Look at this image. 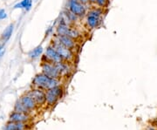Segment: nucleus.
<instances>
[{"label": "nucleus", "mask_w": 157, "mask_h": 130, "mask_svg": "<svg viewBox=\"0 0 157 130\" xmlns=\"http://www.w3.org/2000/svg\"><path fill=\"white\" fill-rule=\"evenodd\" d=\"M6 17H7V15H6V12L5 11V10H0V20L5 19Z\"/></svg>", "instance_id": "412c9836"}, {"label": "nucleus", "mask_w": 157, "mask_h": 130, "mask_svg": "<svg viewBox=\"0 0 157 130\" xmlns=\"http://www.w3.org/2000/svg\"><path fill=\"white\" fill-rule=\"evenodd\" d=\"M19 101H21V103L26 108V109H27L28 111H32V110L35 109L36 106H37V104H36V102L34 101L33 99L31 96H29L28 94L24 95L23 97H21Z\"/></svg>", "instance_id": "1a4fd4ad"}, {"label": "nucleus", "mask_w": 157, "mask_h": 130, "mask_svg": "<svg viewBox=\"0 0 157 130\" xmlns=\"http://www.w3.org/2000/svg\"><path fill=\"white\" fill-rule=\"evenodd\" d=\"M95 5H97L98 7L104 9L109 5V0H96Z\"/></svg>", "instance_id": "aec40b11"}, {"label": "nucleus", "mask_w": 157, "mask_h": 130, "mask_svg": "<svg viewBox=\"0 0 157 130\" xmlns=\"http://www.w3.org/2000/svg\"><path fill=\"white\" fill-rule=\"evenodd\" d=\"M56 39L62 45L64 46H66L68 49H71V50H74L76 48V42H75V40H73L72 38L68 37V36H59V35H56L55 36Z\"/></svg>", "instance_id": "6e6552de"}, {"label": "nucleus", "mask_w": 157, "mask_h": 130, "mask_svg": "<svg viewBox=\"0 0 157 130\" xmlns=\"http://www.w3.org/2000/svg\"><path fill=\"white\" fill-rule=\"evenodd\" d=\"M45 58L47 59L46 61L54 63V64H57V63H59L63 61L61 57L59 56V54L58 53V52L55 50V48L52 45L47 46V48L45 49Z\"/></svg>", "instance_id": "0eeeda50"}, {"label": "nucleus", "mask_w": 157, "mask_h": 130, "mask_svg": "<svg viewBox=\"0 0 157 130\" xmlns=\"http://www.w3.org/2000/svg\"><path fill=\"white\" fill-rule=\"evenodd\" d=\"M33 84L37 88H40V89L46 91L50 88L54 87V86L60 85V80L59 79L51 78L49 76L45 75V74L41 73V74H37L34 77L33 80Z\"/></svg>", "instance_id": "f257e3e1"}, {"label": "nucleus", "mask_w": 157, "mask_h": 130, "mask_svg": "<svg viewBox=\"0 0 157 130\" xmlns=\"http://www.w3.org/2000/svg\"><path fill=\"white\" fill-rule=\"evenodd\" d=\"M32 6H33V0H22L20 3H18L14 6V8L15 9H17V8L22 9V8H24L26 11H29L32 8Z\"/></svg>", "instance_id": "2eb2a0df"}, {"label": "nucleus", "mask_w": 157, "mask_h": 130, "mask_svg": "<svg viewBox=\"0 0 157 130\" xmlns=\"http://www.w3.org/2000/svg\"><path fill=\"white\" fill-rule=\"evenodd\" d=\"M14 111L16 112H19V113H27L29 112L28 110L26 109V108L23 105L20 101H17L15 104V107H14Z\"/></svg>", "instance_id": "a211bd4d"}, {"label": "nucleus", "mask_w": 157, "mask_h": 130, "mask_svg": "<svg viewBox=\"0 0 157 130\" xmlns=\"http://www.w3.org/2000/svg\"><path fill=\"white\" fill-rule=\"evenodd\" d=\"M62 19L65 21V22L67 23V25H71V24H73V23H75L77 20H78V17L75 15V14H73V12L71 11H69V10H65V11H63V13H62Z\"/></svg>", "instance_id": "f8f14e48"}, {"label": "nucleus", "mask_w": 157, "mask_h": 130, "mask_svg": "<svg viewBox=\"0 0 157 130\" xmlns=\"http://www.w3.org/2000/svg\"><path fill=\"white\" fill-rule=\"evenodd\" d=\"M12 32H13V25H10L7 28H6V30L4 31V32L2 34V40L6 42L11 38Z\"/></svg>", "instance_id": "dca6fc26"}, {"label": "nucleus", "mask_w": 157, "mask_h": 130, "mask_svg": "<svg viewBox=\"0 0 157 130\" xmlns=\"http://www.w3.org/2000/svg\"><path fill=\"white\" fill-rule=\"evenodd\" d=\"M78 2H80L81 4H83L85 6H86V5H88L90 4V0H78Z\"/></svg>", "instance_id": "4be33fe9"}, {"label": "nucleus", "mask_w": 157, "mask_h": 130, "mask_svg": "<svg viewBox=\"0 0 157 130\" xmlns=\"http://www.w3.org/2000/svg\"><path fill=\"white\" fill-rule=\"evenodd\" d=\"M52 45L55 48V50L58 52V53L59 54V56L61 57L63 61H67V62H71L74 59V53L73 50L68 49L66 46L62 45L61 43L57 40L56 37L54 38V40L52 41Z\"/></svg>", "instance_id": "7ed1b4c3"}, {"label": "nucleus", "mask_w": 157, "mask_h": 130, "mask_svg": "<svg viewBox=\"0 0 157 130\" xmlns=\"http://www.w3.org/2000/svg\"><path fill=\"white\" fill-rule=\"evenodd\" d=\"M68 10L71 11L78 17H84L87 13L86 6L78 2V0H69L68 1Z\"/></svg>", "instance_id": "39448f33"}, {"label": "nucleus", "mask_w": 157, "mask_h": 130, "mask_svg": "<svg viewBox=\"0 0 157 130\" xmlns=\"http://www.w3.org/2000/svg\"><path fill=\"white\" fill-rule=\"evenodd\" d=\"M42 52H43V48H42V46L39 45L29 53V56L32 59H36V58H39L42 54Z\"/></svg>", "instance_id": "f3484780"}, {"label": "nucleus", "mask_w": 157, "mask_h": 130, "mask_svg": "<svg viewBox=\"0 0 157 130\" xmlns=\"http://www.w3.org/2000/svg\"><path fill=\"white\" fill-rule=\"evenodd\" d=\"M3 52H4V46L3 45H0V56H2Z\"/></svg>", "instance_id": "5701e85b"}, {"label": "nucleus", "mask_w": 157, "mask_h": 130, "mask_svg": "<svg viewBox=\"0 0 157 130\" xmlns=\"http://www.w3.org/2000/svg\"><path fill=\"white\" fill-rule=\"evenodd\" d=\"M146 130H157L155 128H154V127H148Z\"/></svg>", "instance_id": "b1692460"}, {"label": "nucleus", "mask_w": 157, "mask_h": 130, "mask_svg": "<svg viewBox=\"0 0 157 130\" xmlns=\"http://www.w3.org/2000/svg\"><path fill=\"white\" fill-rule=\"evenodd\" d=\"M26 128L24 122H14V121H9L5 126L4 130H25Z\"/></svg>", "instance_id": "4468645a"}, {"label": "nucleus", "mask_w": 157, "mask_h": 130, "mask_svg": "<svg viewBox=\"0 0 157 130\" xmlns=\"http://www.w3.org/2000/svg\"><path fill=\"white\" fill-rule=\"evenodd\" d=\"M101 23H102L101 17H96L92 15H87L86 17V25L91 29L97 28L98 26H100Z\"/></svg>", "instance_id": "9b49d317"}, {"label": "nucleus", "mask_w": 157, "mask_h": 130, "mask_svg": "<svg viewBox=\"0 0 157 130\" xmlns=\"http://www.w3.org/2000/svg\"><path fill=\"white\" fill-rule=\"evenodd\" d=\"M56 66L60 74H61V76L68 75L72 71V68L70 67V65L67 61H61V62L57 63Z\"/></svg>", "instance_id": "ddd939ff"}, {"label": "nucleus", "mask_w": 157, "mask_h": 130, "mask_svg": "<svg viewBox=\"0 0 157 130\" xmlns=\"http://www.w3.org/2000/svg\"><path fill=\"white\" fill-rule=\"evenodd\" d=\"M46 94V104L50 107L56 105L64 95V88L61 86H57L52 88H50L45 92Z\"/></svg>", "instance_id": "f03ea898"}, {"label": "nucleus", "mask_w": 157, "mask_h": 130, "mask_svg": "<svg viewBox=\"0 0 157 130\" xmlns=\"http://www.w3.org/2000/svg\"><path fill=\"white\" fill-rule=\"evenodd\" d=\"M103 9L102 8H93L90 11H87V15H92V16H96V17H101L103 14Z\"/></svg>", "instance_id": "6ab92c4d"}, {"label": "nucleus", "mask_w": 157, "mask_h": 130, "mask_svg": "<svg viewBox=\"0 0 157 130\" xmlns=\"http://www.w3.org/2000/svg\"><path fill=\"white\" fill-rule=\"evenodd\" d=\"M29 96H31L36 102L37 105H44L46 103V94L45 90L40 88H35L33 90L29 91L27 93Z\"/></svg>", "instance_id": "423d86ee"}, {"label": "nucleus", "mask_w": 157, "mask_h": 130, "mask_svg": "<svg viewBox=\"0 0 157 130\" xmlns=\"http://www.w3.org/2000/svg\"><path fill=\"white\" fill-rule=\"evenodd\" d=\"M29 120V116L27 113H19V112H12L10 115V121H14V122H25Z\"/></svg>", "instance_id": "9d476101"}, {"label": "nucleus", "mask_w": 157, "mask_h": 130, "mask_svg": "<svg viewBox=\"0 0 157 130\" xmlns=\"http://www.w3.org/2000/svg\"><path fill=\"white\" fill-rule=\"evenodd\" d=\"M41 68H42V73L51 78L59 79L62 77L59 69L57 67L56 64L54 63L49 62V61L43 62L41 65Z\"/></svg>", "instance_id": "20e7f679"}]
</instances>
